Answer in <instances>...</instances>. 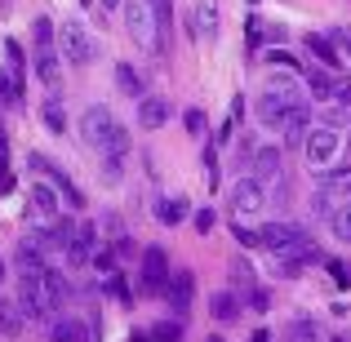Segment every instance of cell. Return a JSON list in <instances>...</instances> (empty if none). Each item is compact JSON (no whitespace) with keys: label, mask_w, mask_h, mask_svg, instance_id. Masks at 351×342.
<instances>
[{"label":"cell","mask_w":351,"mask_h":342,"mask_svg":"<svg viewBox=\"0 0 351 342\" xmlns=\"http://www.w3.org/2000/svg\"><path fill=\"white\" fill-rule=\"evenodd\" d=\"M165 120H169V103H165V98H156V94L138 98V125L143 129H160Z\"/></svg>","instance_id":"e0dca14e"},{"label":"cell","mask_w":351,"mask_h":342,"mask_svg":"<svg viewBox=\"0 0 351 342\" xmlns=\"http://www.w3.org/2000/svg\"><path fill=\"white\" fill-rule=\"evenodd\" d=\"M338 134L334 129H311L307 138H302V156H307V164L311 169H329V164L338 160Z\"/></svg>","instance_id":"8992f818"},{"label":"cell","mask_w":351,"mask_h":342,"mask_svg":"<svg viewBox=\"0 0 351 342\" xmlns=\"http://www.w3.org/2000/svg\"><path fill=\"white\" fill-rule=\"evenodd\" d=\"M329 45H334L338 53H347V58H351V27H338V32L329 36Z\"/></svg>","instance_id":"ab89813d"},{"label":"cell","mask_w":351,"mask_h":342,"mask_svg":"<svg viewBox=\"0 0 351 342\" xmlns=\"http://www.w3.org/2000/svg\"><path fill=\"white\" fill-rule=\"evenodd\" d=\"M249 311H271V293L254 284V289H249Z\"/></svg>","instance_id":"f35d334b"},{"label":"cell","mask_w":351,"mask_h":342,"mask_svg":"<svg viewBox=\"0 0 351 342\" xmlns=\"http://www.w3.org/2000/svg\"><path fill=\"white\" fill-rule=\"evenodd\" d=\"M0 280H5V258H0Z\"/></svg>","instance_id":"681fc988"},{"label":"cell","mask_w":351,"mask_h":342,"mask_svg":"<svg viewBox=\"0 0 351 342\" xmlns=\"http://www.w3.org/2000/svg\"><path fill=\"white\" fill-rule=\"evenodd\" d=\"M302 80H307L311 98H329V94H334V76H329L325 67H307V76H302Z\"/></svg>","instance_id":"484cf974"},{"label":"cell","mask_w":351,"mask_h":342,"mask_svg":"<svg viewBox=\"0 0 351 342\" xmlns=\"http://www.w3.org/2000/svg\"><path fill=\"white\" fill-rule=\"evenodd\" d=\"M165 280H169V254L160 245L143 249V276H138V289L143 293H160Z\"/></svg>","instance_id":"ba28073f"},{"label":"cell","mask_w":351,"mask_h":342,"mask_svg":"<svg viewBox=\"0 0 351 342\" xmlns=\"http://www.w3.org/2000/svg\"><path fill=\"white\" fill-rule=\"evenodd\" d=\"M58 40H62V53H58V58H67L71 67H89V62L98 58V40H94V32H89L80 18H62Z\"/></svg>","instance_id":"3957f363"},{"label":"cell","mask_w":351,"mask_h":342,"mask_svg":"<svg viewBox=\"0 0 351 342\" xmlns=\"http://www.w3.org/2000/svg\"><path fill=\"white\" fill-rule=\"evenodd\" d=\"M23 329H27V320H23V311H18V302L14 298H0V334L18 338Z\"/></svg>","instance_id":"44dd1931"},{"label":"cell","mask_w":351,"mask_h":342,"mask_svg":"<svg viewBox=\"0 0 351 342\" xmlns=\"http://www.w3.org/2000/svg\"><path fill=\"white\" fill-rule=\"evenodd\" d=\"M116 85H120V94H125V98H143V94H147L143 71L129 67V62H120V67H116Z\"/></svg>","instance_id":"ffe728a7"},{"label":"cell","mask_w":351,"mask_h":342,"mask_svg":"<svg viewBox=\"0 0 351 342\" xmlns=\"http://www.w3.org/2000/svg\"><path fill=\"white\" fill-rule=\"evenodd\" d=\"M249 342H276V338L267 334V329H254V334H249Z\"/></svg>","instance_id":"ee69618b"},{"label":"cell","mask_w":351,"mask_h":342,"mask_svg":"<svg viewBox=\"0 0 351 342\" xmlns=\"http://www.w3.org/2000/svg\"><path fill=\"white\" fill-rule=\"evenodd\" d=\"M214 223H218L214 209H200V214H191V227H196L200 236H209V231H214Z\"/></svg>","instance_id":"8d00e7d4"},{"label":"cell","mask_w":351,"mask_h":342,"mask_svg":"<svg viewBox=\"0 0 351 342\" xmlns=\"http://www.w3.org/2000/svg\"><path fill=\"white\" fill-rule=\"evenodd\" d=\"M325 338V329H320V320H311V316H298L289 329H285V342H320Z\"/></svg>","instance_id":"7402d4cb"},{"label":"cell","mask_w":351,"mask_h":342,"mask_svg":"<svg viewBox=\"0 0 351 342\" xmlns=\"http://www.w3.org/2000/svg\"><path fill=\"white\" fill-rule=\"evenodd\" d=\"M67 280H62L58 271H45L36 276V280H23V289H18V311H23V320H53L62 307H67Z\"/></svg>","instance_id":"6da1fadb"},{"label":"cell","mask_w":351,"mask_h":342,"mask_svg":"<svg viewBox=\"0 0 351 342\" xmlns=\"http://www.w3.org/2000/svg\"><path fill=\"white\" fill-rule=\"evenodd\" d=\"M311 218H334V196L316 191V196H311Z\"/></svg>","instance_id":"e575fe53"},{"label":"cell","mask_w":351,"mask_h":342,"mask_svg":"<svg viewBox=\"0 0 351 342\" xmlns=\"http://www.w3.org/2000/svg\"><path fill=\"white\" fill-rule=\"evenodd\" d=\"M227 200H232L236 214H258V209L267 205V187H263L258 178H249V173H245V178H236V182H232Z\"/></svg>","instance_id":"9c48e42d"},{"label":"cell","mask_w":351,"mask_h":342,"mask_svg":"<svg viewBox=\"0 0 351 342\" xmlns=\"http://www.w3.org/2000/svg\"><path fill=\"white\" fill-rule=\"evenodd\" d=\"M27 214L40 218V223H53V218H62V200H58V191H53L49 182H36V187L27 191Z\"/></svg>","instance_id":"7c38bea8"},{"label":"cell","mask_w":351,"mask_h":342,"mask_svg":"<svg viewBox=\"0 0 351 342\" xmlns=\"http://www.w3.org/2000/svg\"><path fill=\"white\" fill-rule=\"evenodd\" d=\"M5 164H9V160H5V151H0V187L9 182V169H5Z\"/></svg>","instance_id":"f6af8a7d"},{"label":"cell","mask_w":351,"mask_h":342,"mask_svg":"<svg viewBox=\"0 0 351 342\" xmlns=\"http://www.w3.org/2000/svg\"><path fill=\"white\" fill-rule=\"evenodd\" d=\"M103 245V240H98V223H76L71 227V236H67V249H62V254H67V262H89V258H94V249Z\"/></svg>","instance_id":"30bf717a"},{"label":"cell","mask_w":351,"mask_h":342,"mask_svg":"<svg viewBox=\"0 0 351 342\" xmlns=\"http://www.w3.org/2000/svg\"><path fill=\"white\" fill-rule=\"evenodd\" d=\"M45 271H49V267L40 262V254H32L27 245H18V276H23V280H36V276H45Z\"/></svg>","instance_id":"cb8c5ba5"},{"label":"cell","mask_w":351,"mask_h":342,"mask_svg":"<svg viewBox=\"0 0 351 342\" xmlns=\"http://www.w3.org/2000/svg\"><path fill=\"white\" fill-rule=\"evenodd\" d=\"M156 218H160L165 227L182 223V218H187V200H182V196H169V200H160V205H156Z\"/></svg>","instance_id":"d4e9b609"},{"label":"cell","mask_w":351,"mask_h":342,"mask_svg":"<svg viewBox=\"0 0 351 342\" xmlns=\"http://www.w3.org/2000/svg\"><path fill=\"white\" fill-rule=\"evenodd\" d=\"M152 342H178L182 338V320H160V325H152Z\"/></svg>","instance_id":"f546056e"},{"label":"cell","mask_w":351,"mask_h":342,"mask_svg":"<svg viewBox=\"0 0 351 342\" xmlns=\"http://www.w3.org/2000/svg\"><path fill=\"white\" fill-rule=\"evenodd\" d=\"M280 160H285L280 147H258L254 160H249V164H254V173H249V178H258L263 187H267V182H276V178L285 173V169H280Z\"/></svg>","instance_id":"5bb4252c"},{"label":"cell","mask_w":351,"mask_h":342,"mask_svg":"<svg viewBox=\"0 0 351 342\" xmlns=\"http://www.w3.org/2000/svg\"><path fill=\"white\" fill-rule=\"evenodd\" d=\"M165 302H169L173 320H182L191 311V298H196V276L191 271H169V280H165Z\"/></svg>","instance_id":"52a82bcc"},{"label":"cell","mask_w":351,"mask_h":342,"mask_svg":"<svg viewBox=\"0 0 351 342\" xmlns=\"http://www.w3.org/2000/svg\"><path fill=\"white\" fill-rule=\"evenodd\" d=\"M80 138H85L98 156H125L129 151V129L120 125L116 112L103 107V103H89L85 112H80Z\"/></svg>","instance_id":"7a4b0ae2"},{"label":"cell","mask_w":351,"mask_h":342,"mask_svg":"<svg viewBox=\"0 0 351 342\" xmlns=\"http://www.w3.org/2000/svg\"><path fill=\"white\" fill-rule=\"evenodd\" d=\"M32 169H40V173H49V178H53V191H58V196H67V205H71V209H80V205H85V191H80V187H76V182H71V178H67V173H62V169H58V164H53V160H49V156H40V151H32Z\"/></svg>","instance_id":"8fae6325"},{"label":"cell","mask_w":351,"mask_h":342,"mask_svg":"<svg viewBox=\"0 0 351 342\" xmlns=\"http://www.w3.org/2000/svg\"><path fill=\"white\" fill-rule=\"evenodd\" d=\"M36 76H40V85L49 89L53 98L62 94V58H58V49H36Z\"/></svg>","instance_id":"4fadbf2b"},{"label":"cell","mask_w":351,"mask_h":342,"mask_svg":"<svg viewBox=\"0 0 351 342\" xmlns=\"http://www.w3.org/2000/svg\"><path fill=\"white\" fill-rule=\"evenodd\" d=\"M49 342H103V320H80V316H53Z\"/></svg>","instance_id":"5b68a950"},{"label":"cell","mask_w":351,"mask_h":342,"mask_svg":"<svg viewBox=\"0 0 351 342\" xmlns=\"http://www.w3.org/2000/svg\"><path fill=\"white\" fill-rule=\"evenodd\" d=\"M18 98H23V76H18V71H5V67H0V103L14 107Z\"/></svg>","instance_id":"4316f807"},{"label":"cell","mask_w":351,"mask_h":342,"mask_svg":"<svg viewBox=\"0 0 351 342\" xmlns=\"http://www.w3.org/2000/svg\"><path fill=\"white\" fill-rule=\"evenodd\" d=\"M205 342H227V338H218V334H209V338H205Z\"/></svg>","instance_id":"7dc6e473"},{"label":"cell","mask_w":351,"mask_h":342,"mask_svg":"<svg viewBox=\"0 0 351 342\" xmlns=\"http://www.w3.org/2000/svg\"><path fill=\"white\" fill-rule=\"evenodd\" d=\"M200 164H205V178L218 182V151H214V143H205V156H200Z\"/></svg>","instance_id":"74e56055"},{"label":"cell","mask_w":351,"mask_h":342,"mask_svg":"<svg viewBox=\"0 0 351 342\" xmlns=\"http://www.w3.org/2000/svg\"><path fill=\"white\" fill-rule=\"evenodd\" d=\"M302 271H307V262H298V258H289V254H271V276L276 280H298Z\"/></svg>","instance_id":"603a6c76"},{"label":"cell","mask_w":351,"mask_h":342,"mask_svg":"<svg viewBox=\"0 0 351 342\" xmlns=\"http://www.w3.org/2000/svg\"><path fill=\"white\" fill-rule=\"evenodd\" d=\"M85 5H89V0H85Z\"/></svg>","instance_id":"816d5d0a"},{"label":"cell","mask_w":351,"mask_h":342,"mask_svg":"<svg viewBox=\"0 0 351 342\" xmlns=\"http://www.w3.org/2000/svg\"><path fill=\"white\" fill-rule=\"evenodd\" d=\"M191 23H196L200 40H214L218 36V0H196L191 5Z\"/></svg>","instance_id":"9a60e30c"},{"label":"cell","mask_w":351,"mask_h":342,"mask_svg":"<svg viewBox=\"0 0 351 342\" xmlns=\"http://www.w3.org/2000/svg\"><path fill=\"white\" fill-rule=\"evenodd\" d=\"M232 284H240V289H254V267H249L245 258H236V262H232Z\"/></svg>","instance_id":"836d02e7"},{"label":"cell","mask_w":351,"mask_h":342,"mask_svg":"<svg viewBox=\"0 0 351 342\" xmlns=\"http://www.w3.org/2000/svg\"><path fill=\"white\" fill-rule=\"evenodd\" d=\"M329 227H334V236H338V240H347V245H351V200H347L343 209H334Z\"/></svg>","instance_id":"4dcf8cb0"},{"label":"cell","mask_w":351,"mask_h":342,"mask_svg":"<svg viewBox=\"0 0 351 342\" xmlns=\"http://www.w3.org/2000/svg\"><path fill=\"white\" fill-rule=\"evenodd\" d=\"M307 53H311V58H316L325 71H338V67H343V53H338L334 45H329V36H320V32H307Z\"/></svg>","instance_id":"2e32d148"},{"label":"cell","mask_w":351,"mask_h":342,"mask_svg":"<svg viewBox=\"0 0 351 342\" xmlns=\"http://www.w3.org/2000/svg\"><path fill=\"white\" fill-rule=\"evenodd\" d=\"M40 120L53 129V134H62V129H67V112H62V103H58V98H49V103L40 107Z\"/></svg>","instance_id":"f1b7e54d"},{"label":"cell","mask_w":351,"mask_h":342,"mask_svg":"<svg viewBox=\"0 0 351 342\" xmlns=\"http://www.w3.org/2000/svg\"><path fill=\"white\" fill-rule=\"evenodd\" d=\"M120 164H125V156H103V182H120Z\"/></svg>","instance_id":"d590c367"},{"label":"cell","mask_w":351,"mask_h":342,"mask_svg":"<svg viewBox=\"0 0 351 342\" xmlns=\"http://www.w3.org/2000/svg\"><path fill=\"white\" fill-rule=\"evenodd\" d=\"M134 342H152V338H147V334H134Z\"/></svg>","instance_id":"c3c4849f"},{"label":"cell","mask_w":351,"mask_h":342,"mask_svg":"<svg viewBox=\"0 0 351 342\" xmlns=\"http://www.w3.org/2000/svg\"><path fill=\"white\" fill-rule=\"evenodd\" d=\"M5 53H9V71L23 67V49H18V40H9V45H5Z\"/></svg>","instance_id":"b9f144b4"},{"label":"cell","mask_w":351,"mask_h":342,"mask_svg":"<svg viewBox=\"0 0 351 342\" xmlns=\"http://www.w3.org/2000/svg\"><path fill=\"white\" fill-rule=\"evenodd\" d=\"M236 245H245V249H249V245H258V236H254L249 227H240V223H236Z\"/></svg>","instance_id":"7bdbcfd3"},{"label":"cell","mask_w":351,"mask_h":342,"mask_svg":"<svg viewBox=\"0 0 351 342\" xmlns=\"http://www.w3.org/2000/svg\"><path fill=\"white\" fill-rule=\"evenodd\" d=\"M32 40H36V49H53V18H36Z\"/></svg>","instance_id":"1f68e13d"},{"label":"cell","mask_w":351,"mask_h":342,"mask_svg":"<svg viewBox=\"0 0 351 342\" xmlns=\"http://www.w3.org/2000/svg\"><path fill=\"white\" fill-rule=\"evenodd\" d=\"M209 316H214L218 325H232V320H240V298L232 289H218L214 298H209Z\"/></svg>","instance_id":"d6986e66"},{"label":"cell","mask_w":351,"mask_h":342,"mask_svg":"<svg viewBox=\"0 0 351 342\" xmlns=\"http://www.w3.org/2000/svg\"><path fill=\"white\" fill-rule=\"evenodd\" d=\"M334 342H347V338H334Z\"/></svg>","instance_id":"f907efd6"},{"label":"cell","mask_w":351,"mask_h":342,"mask_svg":"<svg viewBox=\"0 0 351 342\" xmlns=\"http://www.w3.org/2000/svg\"><path fill=\"white\" fill-rule=\"evenodd\" d=\"M329 98H338L343 107H351V80H347V76H343V80H334V94H329Z\"/></svg>","instance_id":"60d3db41"},{"label":"cell","mask_w":351,"mask_h":342,"mask_svg":"<svg viewBox=\"0 0 351 342\" xmlns=\"http://www.w3.org/2000/svg\"><path fill=\"white\" fill-rule=\"evenodd\" d=\"M120 9H125L129 36H134L147 53H165V40H160V32H156V18H152V9H147V0H120Z\"/></svg>","instance_id":"277c9868"},{"label":"cell","mask_w":351,"mask_h":342,"mask_svg":"<svg viewBox=\"0 0 351 342\" xmlns=\"http://www.w3.org/2000/svg\"><path fill=\"white\" fill-rule=\"evenodd\" d=\"M316 191H325V196H351V169H334V164H329V169H320V178H316Z\"/></svg>","instance_id":"ac0fdd59"},{"label":"cell","mask_w":351,"mask_h":342,"mask_svg":"<svg viewBox=\"0 0 351 342\" xmlns=\"http://www.w3.org/2000/svg\"><path fill=\"white\" fill-rule=\"evenodd\" d=\"M103 9H120V0H103Z\"/></svg>","instance_id":"bcb514c9"},{"label":"cell","mask_w":351,"mask_h":342,"mask_svg":"<svg viewBox=\"0 0 351 342\" xmlns=\"http://www.w3.org/2000/svg\"><path fill=\"white\" fill-rule=\"evenodd\" d=\"M147 9H152L156 32H160V40H165V36H169V27H173V0H147Z\"/></svg>","instance_id":"83f0119b"},{"label":"cell","mask_w":351,"mask_h":342,"mask_svg":"<svg viewBox=\"0 0 351 342\" xmlns=\"http://www.w3.org/2000/svg\"><path fill=\"white\" fill-rule=\"evenodd\" d=\"M182 125H187L191 138H205V112H200V107H187V112H182Z\"/></svg>","instance_id":"d6a6232c"}]
</instances>
